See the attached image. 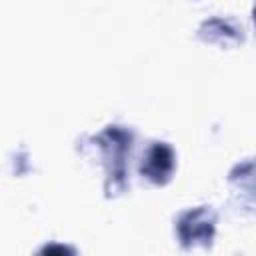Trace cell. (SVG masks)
Wrapping results in <instances>:
<instances>
[{
  "label": "cell",
  "instance_id": "1",
  "mask_svg": "<svg viewBox=\"0 0 256 256\" xmlns=\"http://www.w3.org/2000/svg\"><path fill=\"white\" fill-rule=\"evenodd\" d=\"M172 164H174V152H172V148L166 146L164 142H156L148 150L146 160L142 162V172H146L148 178L160 182V178H164V176L170 174Z\"/></svg>",
  "mask_w": 256,
  "mask_h": 256
},
{
  "label": "cell",
  "instance_id": "2",
  "mask_svg": "<svg viewBox=\"0 0 256 256\" xmlns=\"http://www.w3.org/2000/svg\"><path fill=\"white\" fill-rule=\"evenodd\" d=\"M36 256H76V252L66 244H46Z\"/></svg>",
  "mask_w": 256,
  "mask_h": 256
}]
</instances>
